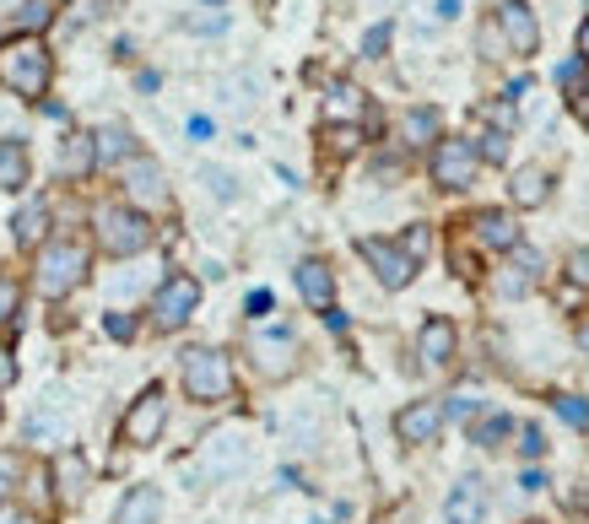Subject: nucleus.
<instances>
[{
  "label": "nucleus",
  "mask_w": 589,
  "mask_h": 524,
  "mask_svg": "<svg viewBox=\"0 0 589 524\" xmlns=\"http://www.w3.org/2000/svg\"><path fill=\"white\" fill-rule=\"evenodd\" d=\"M0 524H38V514H28L22 503H0Z\"/></svg>",
  "instance_id": "nucleus-42"
},
{
  "label": "nucleus",
  "mask_w": 589,
  "mask_h": 524,
  "mask_svg": "<svg viewBox=\"0 0 589 524\" xmlns=\"http://www.w3.org/2000/svg\"><path fill=\"white\" fill-rule=\"evenodd\" d=\"M190 141H211V119H206V114L190 119Z\"/></svg>",
  "instance_id": "nucleus-46"
},
{
  "label": "nucleus",
  "mask_w": 589,
  "mask_h": 524,
  "mask_svg": "<svg viewBox=\"0 0 589 524\" xmlns=\"http://www.w3.org/2000/svg\"><path fill=\"white\" fill-rule=\"evenodd\" d=\"M227 28V11H211V17H190V33H222Z\"/></svg>",
  "instance_id": "nucleus-41"
},
{
  "label": "nucleus",
  "mask_w": 589,
  "mask_h": 524,
  "mask_svg": "<svg viewBox=\"0 0 589 524\" xmlns=\"http://www.w3.org/2000/svg\"><path fill=\"white\" fill-rule=\"evenodd\" d=\"M22 314V281L17 276H0V330Z\"/></svg>",
  "instance_id": "nucleus-32"
},
{
  "label": "nucleus",
  "mask_w": 589,
  "mask_h": 524,
  "mask_svg": "<svg viewBox=\"0 0 589 524\" xmlns=\"http://www.w3.org/2000/svg\"><path fill=\"white\" fill-rule=\"evenodd\" d=\"M11 384H17V357H11L6 346H0V395H6Z\"/></svg>",
  "instance_id": "nucleus-44"
},
{
  "label": "nucleus",
  "mask_w": 589,
  "mask_h": 524,
  "mask_svg": "<svg viewBox=\"0 0 589 524\" xmlns=\"http://www.w3.org/2000/svg\"><path fill=\"white\" fill-rule=\"evenodd\" d=\"M92 146H98V163H130V157H136V136H130L125 125L92 130Z\"/></svg>",
  "instance_id": "nucleus-24"
},
{
  "label": "nucleus",
  "mask_w": 589,
  "mask_h": 524,
  "mask_svg": "<svg viewBox=\"0 0 589 524\" xmlns=\"http://www.w3.org/2000/svg\"><path fill=\"white\" fill-rule=\"evenodd\" d=\"M476 157H481V163H503V157H508V136H503V130H498V136H481Z\"/></svg>",
  "instance_id": "nucleus-38"
},
{
  "label": "nucleus",
  "mask_w": 589,
  "mask_h": 524,
  "mask_svg": "<svg viewBox=\"0 0 589 524\" xmlns=\"http://www.w3.org/2000/svg\"><path fill=\"white\" fill-rule=\"evenodd\" d=\"M454 346H460V335H454L449 319H427L422 335H417V357H422V368H449V362H454Z\"/></svg>",
  "instance_id": "nucleus-18"
},
{
  "label": "nucleus",
  "mask_w": 589,
  "mask_h": 524,
  "mask_svg": "<svg viewBox=\"0 0 589 524\" xmlns=\"http://www.w3.org/2000/svg\"><path fill=\"white\" fill-rule=\"evenodd\" d=\"M444 422H449L444 400H411V406L395 416V438L411 443V449H422V443H433L438 433H444Z\"/></svg>",
  "instance_id": "nucleus-11"
},
{
  "label": "nucleus",
  "mask_w": 589,
  "mask_h": 524,
  "mask_svg": "<svg viewBox=\"0 0 589 524\" xmlns=\"http://www.w3.org/2000/svg\"><path fill=\"white\" fill-rule=\"evenodd\" d=\"M568 276L579 281V287H589V249H573L568 254Z\"/></svg>",
  "instance_id": "nucleus-40"
},
{
  "label": "nucleus",
  "mask_w": 589,
  "mask_h": 524,
  "mask_svg": "<svg viewBox=\"0 0 589 524\" xmlns=\"http://www.w3.org/2000/svg\"><path fill=\"white\" fill-rule=\"evenodd\" d=\"M179 384L195 406H222V400H233V357L217 346H190L179 357Z\"/></svg>",
  "instance_id": "nucleus-2"
},
{
  "label": "nucleus",
  "mask_w": 589,
  "mask_h": 524,
  "mask_svg": "<svg viewBox=\"0 0 589 524\" xmlns=\"http://www.w3.org/2000/svg\"><path fill=\"white\" fill-rule=\"evenodd\" d=\"M433 11H438V17H444V22H454V17H460V0H438Z\"/></svg>",
  "instance_id": "nucleus-48"
},
{
  "label": "nucleus",
  "mask_w": 589,
  "mask_h": 524,
  "mask_svg": "<svg viewBox=\"0 0 589 524\" xmlns=\"http://www.w3.org/2000/svg\"><path fill=\"white\" fill-rule=\"evenodd\" d=\"M49 22H55V0H28V6L17 11V33L38 38V28H49Z\"/></svg>",
  "instance_id": "nucleus-29"
},
{
  "label": "nucleus",
  "mask_w": 589,
  "mask_h": 524,
  "mask_svg": "<svg viewBox=\"0 0 589 524\" xmlns=\"http://www.w3.org/2000/svg\"><path fill=\"white\" fill-rule=\"evenodd\" d=\"M508 433H514V422H508L503 411L498 416H481V422H476V443H487V449H498Z\"/></svg>",
  "instance_id": "nucleus-33"
},
{
  "label": "nucleus",
  "mask_w": 589,
  "mask_h": 524,
  "mask_svg": "<svg viewBox=\"0 0 589 524\" xmlns=\"http://www.w3.org/2000/svg\"><path fill=\"white\" fill-rule=\"evenodd\" d=\"M325 114H330V119H357V114H363V92H357L352 82H330Z\"/></svg>",
  "instance_id": "nucleus-27"
},
{
  "label": "nucleus",
  "mask_w": 589,
  "mask_h": 524,
  "mask_svg": "<svg viewBox=\"0 0 589 524\" xmlns=\"http://www.w3.org/2000/svg\"><path fill=\"white\" fill-rule=\"evenodd\" d=\"M444 519L449 524H481L487 519V481L481 476H460L449 487V497H444Z\"/></svg>",
  "instance_id": "nucleus-13"
},
{
  "label": "nucleus",
  "mask_w": 589,
  "mask_h": 524,
  "mask_svg": "<svg viewBox=\"0 0 589 524\" xmlns=\"http://www.w3.org/2000/svg\"><path fill=\"white\" fill-rule=\"evenodd\" d=\"M17 481H22V460H17V454H6V449H0V503H11Z\"/></svg>",
  "instance_id": "nucleus-34"
},
{
  "label": "nucleus",
  "mask_w": 589,
  "mask_h": 524,
  "mask_svg": "<svg viewBox=\"0 0 589 524\" xmlns=\"http://www.w3.org/2000/svg\"><path fill=\"white\" fill-rule=\"evenodd\" d=\"M487 119H498V125L508 130V125H514V109H508V103H492V109H487Z\"/></svg>",
  "instance_id": "nucleus-47"
},
{
  "label": "nucleus",
  "mask_w": 589,
  "mask_h": 524,
  "mask_svg": "<svg viewBox=\"0 0 589 524\" xmlns=\"http://www.w3.org/2000/svg\"><path fill=\"white\" fill-rule=\"evenodd\" d=\"M498 28H503V38H508L514 55H535V49H541V22H535V11L525 6V0H503V6H498Z\"/></svg>",
  "instance_id": "nucleus-12"
},
{
  "label": "nucleus",
  "mask_w": 589,
  "mask_h": 524,
  "mask_svg": "<svg viewBox=\"0 0 589 524\" xmlns=\"http://www.w3.org/2000/svg\"><path fill=\"white\" fill-rule=\"evenodd\" d=\"M292 276H298V298L309 303V308H319V314H325V308H336V271H330L325 260H303Z\"/></svg>",
  "instance_id": "nucleus-16"
},
{
  "label": "nucleus",
  "mask_w": 589,
  "mask_h": 524,
  "mask_svg": "<svg viewBox=\"0 0 589 524\" xmlns=\"http://www.w3.org/2000/svg\"><path fill=\"white\" fill-rule=\"evenodd\" d=\"M579 60H589V17H584V28H579Z\"/></svg>",
  "instance_id": "nucleus-49"
},
{
  "label": "nucleus",
  "mask_w": 589,
  "mask_h": 524,
  "mask_svg": "<svg viewBox=\"0 0 589 524\" xmlns=\"http://www.w3.org/2000/svg\"><path fill=\"white\" fill-rule=\"evenodd\" d=\"M244 308H249V319H265V314H271V292H265V287H260V292H249V303H244Z\"/></svg>",
  "instance_id": "nucleus-45"
},
{
  "label": "nucleus",
  "mask_w": 589,
  "mask_h": 524,
  "mask_svg": "<svg viewBox=\"0 0 589 524\" xmlns=\"http://www.w3.org/2000/svg\"><path fill=\"white\" fill-rule=\"evenodd\" d=\"M390 38H395V28H390V22H379V28H368V38H363V55H368V60H384V49H390Z\"/></svg>",
  "instance_id": "nucleus-36"
},
{
  "label": "nucleus",
  "mask_w": 589,
  "mask_h": 524,
  "mask_svg": "<svg viewBox=\"0 0 589 524\" xmlns=\"http://www.w3.org/2000/svg\"><path fill=\"white\" fill-rule=\"evenodd\" d=\"M87 271H92V249L76 244V238H55V244L38 249L33 281H38L44 298H71V292L87 281Z\"/></svg>",
  "instance_id": "nucleus-4"
},
{
  "label": "nucleus",
  "mask_w": 589,
  "mask_h": 524,
  "mask_svg": "<svg viewBox=\"0 0 589 524\" xmlns=\"http://www.w3.org/2000/svg\"><path fill=\"white\" fill-rule=\"evenodd\" d=\"M157 519H163V492L157 487H130L125 497H119L114 524H157Z\"/></svg>",
  "instance_id": "nucleus-21"
},
{
  "label": "nucleus",
  "mask_w": 589,
  "mask_h": 524,
  "mask_svg": "<svg viewBox=\"0 0 589 524\" xmlns=\"http://www.w3.org/2000/svg\"><path fill=\"white\" fill-rule=\"evenodd\" d=\"M49 222H55V211H49V200L44 195H33L28 206L11 217V238H17L22 249H44V238H49Z\"/></svg>",
  "instance_id": "nucleus-19"
},
{
  "label": "nucleus",
  "mask_w": 589,
  "mask_h": 524,
  "mask_svg": "<svg viewBox=\"0 0 589 524\" xmlns=\"http://www.w3.org/2000/svg\"><path fill=\"white\" fill-rule=\"evenodd\" d=\"M28 179H33L28 146H22V141H0V190H11V195H17Z\"/></svg>",
  "instance_id": "nucleus-23"
},
{
  "label": "nucleus",
  "mask_w": 589,
  "mask_h": 524,
  "mask_svg": "<svg viewBox=\"0 0 589 524\" xmlns=\"http://www.w3.org/2000/svg\"><path fill=\"white\" fill-rule=\"evenodd\" d=\"M535 276H541V254H530L525 244H519L514 249V265L498 276V292H503V298H525V292L535 287Z\"/></svg>",
  "instance_id": "nucleus-22"
},
{
  "label": "nucleus",
  "mask_w": 589,
  "mask_h": 524,
  "mask_svg": "<svg viewBox=\"0 0 589 524\" xmlns=\"http://www.w3.org/2000/svg\"><path fill=\"white\" fill-rule=\"evenodd\" d=\"M200 179L211 184V195H217V200H233L238 195V184H233V173H227V168H200Z\"/></svg>",
  "instance_id": "nucleus-35"
},
{
  "label": "nucleus",
  "mask_w": 589,
  "mask_h": 524,
  "mask_svg": "<svg viewBox=\"0 0 589 524\" xmlns=\"http://www.w3.org/2000/svg\"><path fill=\"white\" fill-rule=\"evenodd\" d=\"M384 524H411V514H390V519H384Z\"/></svg>",
  "instance_id": "nucleus-51"
},
{
  "label": "nucleus",
  "mask_w": 589,
  "mask_h": 524,
  "mask_svg": "<svg viewBox=\"0 0 589 524\" xmlns=\"http://www.w3.org/2000/svg\"><path fill=\"white\" fill-rule=\"evenodd\" d=\"M471 233H476L481 249H498V254H514L519 249V222L508 217V211H476Z\"/></svg>",
  "instance_id": "nucleus-17"
},
{
  "label": "nucleus",
  "mask_w": 589,
  "mask_h": 524,
  "mask_svg": "<svg viewBox=\"0 0 589 524\" xmlns=\"http://www.w3.org/2000/svg\"><path fill=\"white\" fill-rule=\"evenodd\" d=\"M87 487H92L87 454H82V449H60V454H55V492H60V503H65V508L82 503Z\"/></svg>",
  "instance_id": "nucleus-14"
},
{
  "label": "nucleus",
  "mask_w": 589,
  "mask_h": 524,
  "mask_svg": "<svg viewBox=\"0 0 589 524\" xmlns=\"http://www.w3.org/2000/svg\"><path fill=\"white\" fill-rule=\"evenodd\" d=\"M103 335H114V341H136V319L130 314H103Z\"/></svg>",
  "instance_id": "nucleus-37"
},
{
  "label": "nucleus",
  "mask_w": 589,
  "mask_h": 524,
  "mask_svg": "<svg viewBox=\"0 0 589 524\" xmlns=\"http://www.w3.org/2000/svg\"><path fill=\"white\" fill-rule=\"evenodd\" d=\"M163 427H168V395H163V384H152L130 400L125 422H119V443L125 449H152L163 438Z\"/></svg>",
  "instance_id": "nucleus-5"
},
{
  "label": "nucleus",
  "mask_w": 589,
  "mask_h": 524,
  "mask_svg": "<svg viewBox=\"0 0 589 524\" xmlns=\"http://www.w3.org/2000/svg\"><path fill=\"white\" fill-rule=\"evenodd\" d=\"M238 465H244V438H238V433H217V438H206V449H200V470H195V476L222 481V476H233Z\"/></svg>",
  "instance_id": "nucleus-15"
},
{
  "label": "nucleus",
  "mask_w": 589,
  "mask_h": 524,
  "mask_svg": "<svg viewBox=\"0 0 589 524\" xmlns=\"http://www.w3.org/2000/svg\"><path fill=\"white\" fill-rule=\"evenodd\" d=\"M433 184L438 190H471L476 184V173H481V157H476V141H438L433 146Z\"/></svg>",
  "instance_id": "nucleus-7"
},
{
  "label": "nucleus",
  "mask_w": 589,
  "mask_h": 524,
  "mask_svg": "<svg viewBox=\"0 0 589 524\" xmlns=\"http://www.w3.org/2000/svg\"><path fill=\"white\" fill-rule=\"evenodd\" d=\"M579 346H584V352H589V319H584V325H579Z\"/></svg>",
  "instance_id": "nucleus-50"
},
{
  "label": "nucleus",
  "mask_w": 589,
  "mask_h": 524,
  "mask_svg": "<svg viewBox=\"0 0 589 524\" xmlns=\"http://www.w3.org/2000/svg\"><path fill=\"white\" fill-rule=\"evenodd\" d=\"M60 179H87L92 168H98V146H92L87 130H71V136L60 141V157H55Z\"/></svg>",
  "instance_id": "nucleus-20"
},
{
  "label": "nucleus",
  "mask_w": 589,
  "mask_h": 524,
  "mask_svg": "<svg viewBox=\"0 0 589 524\" xmlns=\"http://www.w3.org/2000/svg\"><path fill=\"white\" fill-rule=\"evenodd\" d=\"M49 82H55V55H49V44L33 33H11L6 44H0V87L28 98V103H44Z\"/></svg>",
  "instance_id": "nucleus-1"
},
{
  "label": "nucleus",
  "mask_w": 589,
  "mask_h": 524,
  "mask_svg": "<svg viewBox=\"0 0 589 524\" xmlns=\"http://www.w3.org/2000/svg\"><path fill=\"white\" fill-rule=\"evenodd\" d=\"M28 443H38V449H60V443H65V422H60V416H49V411H33L28 416Z\"/></svg>",
  "instance_id": "nucleus-28"
},
{
  "label": "nucleus",
  "mask_w": 589,
  "mask_h": 524,
  "mask_svg": "<svg viewBox=\"0 0 589 524\" xmlns=\"http://www.w3.org/2000/svg\"><path fill=\"white\" fill-rule=\"evenodd\" d=\"M519 449H525V454H546V438H541V427H519Z\"/></svg>",
  "instance_id": "nucleus-43"
},
{
  "label": "nucleus",
  "mask_w": 589,
  "mask_h": 524,
  "mask_svg": "<svg viewBox=\"0 0 589 524\" xmlns=\"http://www.w3.org/2000/svg\"><path fill=\"white\" fill-rule=\"evenodd\" d=\"M552 195V173L546 168H519L514 173V206H541Z\"/></svg>",
  "instance_id": "nucleus-25"
},
{
  "label": "nucleus",
  "mask_w": 589,
  "mask_h": 524,
  "mask_svg": "<svg viewBox=\"0 0 589 524\" xmlns=\"http://www.w3.org/2000/svg\"><path fill=\"white\" fill-rule=\"evenodd\" d=\"M206 6H222V0H206Z\"/></svg>",
  "instance_id": "nucleus-52"
},
{
  "label": "nucleus",
  "mask_w": 589,
  "mask_h": 524,
  "mask_svg": "<svg viewBox=\"0 0 589 524\" xmlns=\"http://www.w3.org/2000/svg\"><path fill=\"white\" fill-rule=\"evenodd\" d=\"M125 206H136V211H163L168 206V173H163V163L157 157H146V152H136L125 163Z\"/></svg>",
  "instance_id": "nucleus-9"
},
{
  "label": "nucleus",
  "mask_w": 589,
  "mask_h": 524,
  "mask_svg": "<svg viewBox=\"0 0 589 524\" xmlns=\"http://www.w3.org/2000/svg\"><path fill=\"white\" fill-rule=\"evenodd\" d=\"M400 130H406V141H411V146H438V141H444V136H438V130H444L438 109H411Z\"/></svg>",
  "instance_id": "nucleus-26"
},
{
  "label": "nucleus",
  "mask_w": 589,
  "mask_h": 524,
  "mask_svg": "<svg viewBox=\"0 0 589 524\" xmlns=\"http://www.w3.org/2000/svg\"><path fill=\"white\" fill-rule=\"evenodd\" d=\"M254 92H260V76H233V82H222V103L227 109H249Z\"/></svg>",
  "instance_id": "nucleus-30"
},
{
  "label": "nucleus",
  "mask_w": 589,
  "mask_h": 524,
  "mask_svg": "<svg viewBox=\"0 0 589 524\" xmlns=\"http://www.w3.org/2000/svg\"><path fill=\"white\" fill-rule=\"evenodd\" d=\"M552 411H557L568 427H579V433H589V406H584L579 395H552Z\"/></svg>",
  "instance_id": "nucleus-31"
},
{
  "label": "nucleus",
  "mask_w": 589,
  "mask_h": 524,
  "mask_svg": "<svg viewBox=\"0 0 589 524\" xmlns=\"http://www.w3.org/2000/svg\"><path fill=\"white\" fill-rule=\"evenodd\" d=\"M427 244H433V233H427V227H411V233H406V238H400V249H406V254H411V260H417V265H422V254H427Z\"/></svg>",
  "instance_id": "nucleus-39"
},
{
  "label": "nucleus",
  "mask_w": 589,
  "mask_h": 524,
  "mask_svg": "<svg viewBox=\"0 0 589 524\" xmlns=\"http://www.w3.org/2000/svg\"><path fill=\"white\" fill-rule=\"evenodd\" d=\"M357 254L368 260V271L379 276V287H411V276H417V260H411L400 244H390V238H357Z\"/></svg>",
  "instance_id": "nucleus-8"
},
{
  "label": "nucleus",
  "mask_w": 589,
  "mask_h": 524,
  "mask_svg": "<svg viewBox=\"0 0 589 524\" xmlns=\"http://www.w3.org/2000/svg\"><path fill=\"white\" fill-rule=\"evenodd\" d=\"M92 227H98V249L114 254V260H130V254H146L157 244V227L146 211L125 206V200H114V206H98V217H92Z\"/></svg>",
  "instance_id": "nucleus-3"
},
{
  "label": "nucleus",
  "mask_w": 589,
  "mask_h": 524,
  "mask_svg": "<svg viewBox=\"0 0 589 524\" xmlns=\"http://www.w3.org/2000/svg\"><path fill=\"white\" fill-rule=\"evenodd\" d=\"M249 357L265 379H287L298 373V341L287 330H265V335H249Z\"/></svg>",
  "instance_id": "nucleus-10"
},
{
  "label": "nucleus",
  "mask_w": 589,
  "mask_h": 524,
  "mask_svg": "<svg viewBox=\"0 0 589 524\" xmlns=\"http://www.w3.org/2000/svg\"><path fill=\"white\" fill-rule=\"evenodd\" d=\"M195 308H200V281L195 276H168L163 287L152 292V303H146V314H152V330H184L195 319Z\"/></svg>",
  "instance_id": "nucleus-6"
}]
</instances>
